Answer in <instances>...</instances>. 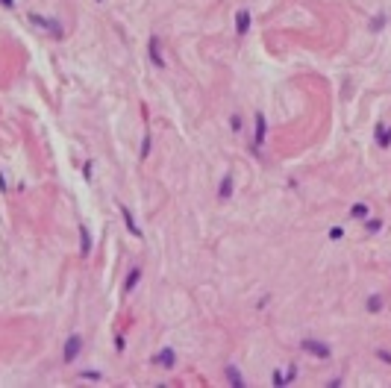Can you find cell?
Here are the masks:
<instances>
[{
	"mask_svg": "<svg viewBox=\"0 0 391 388\" xmlns=\"http://www.w3.org/2000/svg\"><path fill=\"white\" fill-rule=\"evenodd\" d=\"M30 21H33V27H41V30H48L53 38H59L65 35V30H62V24L56 21V18H44V15H30Z\"/></svg>",
	"mask_w": 391,
	"mask_h": 388,
	"instance_id": "1",
	"label": "cell"
},
{
	"mask_svg": "<svg viewBox=\"0 0 391 388\" xmlns=\"http://www.w3.org/2000/svg\"><path fill=\"white\" fill-rule=\"evenodd\" d=\"M83 353V335H68V341H65V350H62V362L65 364H71V362H77V356Z\"/></svg>",
	"mask_w": 391,
	"mask_h": 388,
	"instance_id": "2",
	"label": "cell"
},
{
	"mask_svg": "<svg viewBox=\"0 0 391 388\" xmlns=\"http://www.w3.org/2000/svg\"><path fill=\"white\" fill-rule=\"evenodd\" d=\"M300 347L306 353H312V356H318V359H330L332 356V347L327 344V341H318V338H303L300 341Z\"/></svg>",
	"mask_w": 391,
	"mask_h": 388,
	"instance_id": "3",
	"label": "cell"
},
{
	"mask_svg": "<svg viewBox=\"0 0 391 388\" xmlns=\"http://www.w3.org/2000/svg\"><path fill=\"white\" fill-rule=\"evenodd\" d=\"M253 121H256V129H253V147L259 150L262 144H265V139H268V118H265V112H256Z\"/></svg>",
	"mask_w": 391,
	"mask_h": 388,
	"instance_id": "4",
	"label": "cell"
},
{
	"mask_svg": "<svg viewBox=\"0 0 391 388\" xmlns=\"http://www.w3.org/2000/svg\"><path fill=\"white\" fill-rule=\"evenodd\" d=\"M147 53H150V62H153L156 68H168L165 56H162V38H159V35H150V41H147Z\"/></svg>",
	"mask_w": 391,
	"mask_h": 388,
	"instance_id": "5",
	"label": "cell"
},
{
	"mask_svg": "<svg viewBox=\"0 0 391 388\" xmlns=\"http://www.w3.org/2000/svg\"><path fill=\"white\" fill-rule=\"evenodd\" d=\"M153 364H156V368L171 371V368L177 364V350H174V347H162L159 353H153Z\"/></svg>",
	"mask_w": 391,
	"mask_h": 388,
	"instance_id": "6",
	"label": "cell"
},
{
	"mask_svg": "<svg viewBox=\"0 0 391 388\" xmlns=\"http://www.w3.org/2000/svg\"><path fill=\"white\" fill-rule=\"evenodd\" d=\"M250 24H253L250 9H238L236 12V35H238V38H244V35L250 33Z\"/></svg>",
	"mask_w": 391,
	"mask_h": 388,
	"instance_id": "7",
	"label": "cell"
},
{
	"mask_svg": "<svg viewBox=\"0 0 391 388\" xmlns=\"http://www.w3.org/2000/svg\"><path fill=\"white\" fill-rule=\"evenodd\" d=\"M118 209H121V218H124V223H127V233H130V235H135V238H144V233L139 230V223H135V218H132L130 206H124V203H118Z\"/></svg>",
	"mask_w": 391,
	"mask_h": 388,
	"instance_id": "8",
	"label": "cell"
},
{
	"mask_svg": "<svg viewBox=\"0 0 391 388\" xmlns=\"http://www.w3.org/2000/svg\"><path fill=\"white\" fill-rule=\"evenodd\" d=\"M374 132H377V144L382 147V150H388V147H391V127H385L382 121H377Z\"/></svg>",
	"mask_w": 391,
	"mask_h": 388,
	"instance_id": "9",
	"label": "cell"
},
{
	"mask_svg": "<svg viewBox=\"0 0 391 388\" xmlns=\"http://www.w3.org/2000/svg\"><path fill=\"white\" fill-rule=\"evenodd\" d=\"M88 253H91V230H88V226H80V256H88Z\"/></svg>",
	"mask_w": 391,
	"mask_h": 388,
	"instance_id": "10",
	"label": "cell"
},
{
	"mask_svg": "<svg viewBox=\"0 0 391 388\" xmlns=\"http://www.w3.org/2000/svg\"><path fill=\"white\" fill-rule=\"evenodd\" d=\"M233 182H236V179H233V176L226 174V176H221V186H218V200H229L233 197Z\"/></svg>",
	"mask_w": 391,
	"mask_h": 388,
	"instance_id": "11",
	"label": "cell"
},
{
	"mask_svg": "<svg viewBox=\"0 0 391 388\" xmlns=\"http://www.w3.org/2000/svg\"><path fill=\"white\" fill-rule=\"evenodd\" d=\"M365 309L371 312V315L382 312V309H385V297H382V294H371V297L365 300Z\"/></svg>",
	"mask_w": 391,
	"mask_h": 388,
	"instance_id": "12",
	"label": "cell"
},
{
	"mask_svg": "<svg viewBox=\"0 0 391 388\" xmlns=\"http://www.w3.org/2000/svg\"><path fill=\"white\" fill-rule=\"evenodd\" d=\"M139 282H142V268H132L130 273H127V282H124V294H132Z\"/></svg>",
	"mask_w": 391,
	"mask_h": 388,
	"instance_id": "13",
	"label": "cell"
},
{
	"mask_svg": "<svg viewBox=\"0 0 391 388\" xmlns=\"http://www.w3.org/2000/svg\"><path fill=\"white\" fill-rule=\"evenodd\" d=\"M367 215H371V206H367V203H353V206H350V218H353V221H365Z\"/></svg>",
	"mask_w": 391,
	"mask_h": 388,
	"instance_id": "14",
	"label": "cell"
},
{
	"mask_svg": "<svg viewBox=\"0 0 391 388\" xmlns=\"http://www.w3.org/2000/svg\"><path fill=\"white\" fill-rule=\"evenodd\" d=\"M385 24H388V15H385V12H377V15L371 18V24H367V30H371V33H379V30H385Z\"/></svg>",
	"mask_w": 391,
	"mask_h": 388,
	"instance_id": "15",
	"label": "cell"
},
{
	"mask_svg": "<svg viewBox=\"0 0 391 388\" xmlns=\"http://www.w3.org/2000/svg\"><path fill=\"white\" fill-rule=\"evenodd\" d=\"M226 382H229V385H236V388L244 385V379H241V374H238L236 364H226Z\"/></svg>",
	"mask_w": 391,
	"mask_h": 388,
	"instance_id": "16",
	"label": "cell"
},
{
	"mask_svg": "<svg viewBox=\"0 0 391 388\" xmlns=\"http://www.w3.org/2000/svg\"><path fill=\"white\" fill-rule=\"evenodd\" d=\"M362 223H365V230H367L371 235H377L379 230H382V218H374V215H367V218H365Z\"/></svg>",
	"mask_w": 391,
	"mask_h": 388,
	"instance_id": "17",
	"label": "cell"
},
{
	"mask_svg": "<svg viewBox=\"0 0 391 388\" xmlns=\"http://www.w3.org/2000/svg\"><path fill=\"white\" fill-rule=\"evenodd\" d=\"M150 147H153V135L147 132V135L142 139V153H139V156H142V159H147V156H150Z\"/></svg>",
	"mask_w": 391,
	"mask_h": 388,
	"instance_id": "18",
	"label": "cell"
},
{
	"mask_svg": "<svg viewBox=\"0 0 391 388\" xmlns=\"http://www.w3.org/2000/svg\"><path fill=\"white\" fill-rule=\"evenodd\" d=\"M241 127H244V121H241V115H229V129H233V132H241Z\"/></svg>",
	"mask_w": 391,
	"mask_h": 388,
	"instance_id": "19",
	"label": "cell"
},
{
	"mask_svg": "<svg viewBox=\"0 0 391 388\" xmlns=\"http://www.w3.org/2000/svg\"><path fill=\"white\" fill-rule=\"evenodd\" d=\"M377 359L382 364H391V350H385V347H377Z\"/></svg>",
	"mask_w": 391,
	"mask_h": 388,
	"instance_id": "20",
	"label": "cell"
},
{
	"mask_svg": "<svg viewBox=\"0 0 391 388\" xmlns=\"http://www.w3.org/2000/svg\"><path fill=\"white\" fill-rule=\"evenodd\" d=\"M330 238H332V241H341V238H344V226H338V223L330 226Z\"/></svg>",
	"mask_w": 391,
	"mask_h": 388,
	"instance_id": "21",
	"label": "cell"
},
{
	"mask_svg": "<svg viewBox=\"0 0 391 388\" xmlns=\"http://www.w3.org/2000/svg\"><path fill=\"white\" fill-rule=\"evenodd\" d=\"M297 379V364H288V374H285V385H291Z\"/></svg>",
	"mask_w": 391,
	"mask_h": 388,
	"instance_id": "22",
	"label": "cell"
},
{
	"mask_svg": "<svg viewBox=\"0 0 391 388\" xmlns=\"http://www.w3.org/2000/svg\"><path fill=\"white\" fill-rule=\"evenodd\" d=\"M115 350H118V353H124V350H127V338H124L121 332L115 335Z\"/></svg>",
	"mask_w": 391,
	"mask_h": 388,
	"instance_id": "23",
	"label": "cell"
},
{
	"mask_svg": "<svg viewBox=\"0 0 391 388\" xmlns=\"http://www.w3.org/2000/svg\"><path fill=\"white\" fill-rule=\"evenodd\" d=\"M271 382H273V385H285V376L280 374V371H273V374H271Z\"/></svg>",
	"mask_w": 391,
	"mask_h": 388,
	"instance_id": "24",
	"label": "cell"
},
{
	"mask_svg": "<svg viewBox=\"0 0 391 388\" xmlns=\"http://www.w3.org/2000/svg\"><path fill=\"white\" fill-rule=\"evenodd\" d=\"M83 176H85V182H91V162H85V168H83Z\"/></svg>",
	"mask_w": 391,
	"mask_h": 388,
	"instance_id": "25",
	"label": "cell"
},
{
	"mask_svg": "<svg viewBox=\"0 0 391 388\" xmlns=\"http://www.w3.org/2000/svg\"><path fill=\"white\" fill-rule=\"evenodd\" d=\"M85 376H88V379H103V376L97 374V371H83V379H85Z\"/></svg>",
	"mask_w": 391,
	"mask_h": 388,
	"instance_id": "26",
	"label": "cell"
},
{
	"mask_svg": "<svg viewBox=\"0 0 391 388\" xmlns=\"http://www.w3.org/2000/svg\"><path fill=\"white\" fill-rule=\"evenodd\" d=\"M0 6L3 9H15V0H0Z\"/></svg>",
	"mask_w": 391,
	"mask_h": 388,
	"instance_id": "27",
	"label": "cell"
},
{
	"mask_svg": "<svg viewBox=\"0 0 391 388\" xmlns=\"http://www.w3.org/2000/svg\"><path fill=\"white\" fill-rule=\"evenodd\" d=\"M0 191H6V179H3V174H0Z\"/></svg>",
	"mask_w": 391,
	"mask_h": 388,
	"instance_id": "28",
	"label": "cell"
}]
</instances>
